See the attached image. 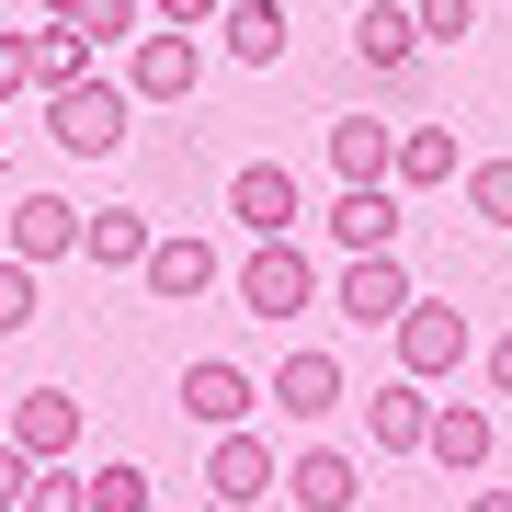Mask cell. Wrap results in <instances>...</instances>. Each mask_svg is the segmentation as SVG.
Segmentation results:
<instances>
[{"label": "cell", "instance_id": "7", "mask_svg": "<svg viewBox=\"0 0 512 512\" xmlns=\"http://www.w3.org/2000/svg\"><path fill=\"white\" fill-rule=\"evenodd\" d=\"M228 217L251 239H296V217H308V205H296V171L285 160H239L228 171Z\"/></svg>", "mask_w": 512, "mask_h": 512}, {"label": "cell", "instance_id": "19", "mask_svg": "<svg viewBox=\"0 0 512 512\" xmlns=\"http://www.w3.org/2000/svg\"><path fill=\"white\" fill-rule=\"evenodd\" d=\"M217 35H228L239 69H274V57H285V0H228V12H217Z\"/></svg>", "mask_w": 512, "mask_h": 512}, {"label": "cell", "instance_id": "26", "mask_svg": "<svg viewBox=\"0 0 512 512\" xmlns=\"http://www.w3.org/2000/svg\"><path fill=\"white\" fill-rule=\"evenodd\" d=\"M23 512H92V478H80V467H35Z\"/></svg>", "mask_w": 512, "mask_h": 512}, {"label": "cell", "instance_id": "4", "mask_svg": "<svg viewBox=\"0 0 512 512\" xmlns=\"http://www.w3.org/2000/svg\"><path fill=\"white\" fill-rule=\"evenodd\" d=\"M330 308H342L353 330H387L410 308V262L399 251H342V274H330Z\"/></svg>", "mask_w": 512, "mask_h": 512}, {"label": "cell", "instance_id": "8", "mask_svg": "<svg viewBox=\"0 0 512 512\" xmlns=\"http://www.w3.org/2000/svg\"><path fill=\"white\" fill-rule=\"evenodd\" d=\"M0 433H12L35 467H69V456H80V399H69V387H23Z\"/></svg>", "mask_w": 512, "mask_h": 512}, {"label": "cell", "instance_id": "23", "mask_svg": "<svg viewBox=\"0 0 512 512\" xmlns=\"http://www.w3.org/2000/svg\"><path fill=\"white\" fill-rule=\"evenodd\" d=\"M46 12H57V23H80L92 46H114V35H137V12H148V0H46Z\"/></svg>", "mask_w": 512, "mask_h": 512}, {"label": "cell", "instance_id": "2", "mask_svg": "<svg viewBox=\"0 0 512 512\" xmlns=\"http://www.w3.org/2000/svg\"><path fill=\"white\" fill-rule=\"evenodd\" d=\"M239 308L251 319H296V308H319V262L296 251V239H251V262H239Z\"/></svg>", "mask_w": 512, "mask_h": 512}, {"label": "cell", "instance_id": "31", "mask_svg": "<svg viewBox=\"0 0 512 512\" xmlns=\"http://www.w3.org/2000/svg\"><path fill=\"white\" fill-rule=\"evenodd\" d=\"M23 490H35V456H23L12 433H0V512H23Z\"/></svg>", "mask_w": 512, "mask_h": 512}, {"label": "cell", "instance_id": "29", "mask_svg": "<svg viewBox=\"0 0 512 512\" xmlns=\"http://www.w3.org/2000/svg\"><path fill=\"white\" fill-rule=\"evenodd\" d=\"M23 92H35V46H23V35H0V114H12Z\"/></svg>", "mask_w": 512, "mask_h": 512}, {"label": "cell", "instance_id": "27", "mask_svg": "<svg viewBox=\"0 0 512 512\" xmlns=\"http://www.w3.org/2000/svg\"><path fill=\"white\" fill-rule=\"evenodd\" d=\"M410 23H421V46H456L478 35V0H410Z\"/></svg>", "mask_w": 512, "mask_h": 512}, {"label": "cell", "instance_id": "11", "mask_svg": "<svg viewBox=\"0 0 512 512\" xmlns=\"http://www.w3.org/2000/svg\"><path fill=\"white\" fill-rule=\"evenodd\" d=\"M319 228L342 239V251H399V183H342Z\"/></svg>", "mask_w": 512, "mask_h": 512}, {"label": "cell", "instance_id": "28", "mask_svg": "<svg viewBox=\"0 0 512 512\" xmlns=\"http://www.w3.org/2000/svg\"><path fill=\"white\" fill-rule=\"evenodd\" d=\"M92 512H148V478L137 467H92Z\"/></svg>", "mask_w": 512, "mask_h": 512}, {"label": "cell", "instance_id": "16", "mask_svg": "<svg viewBox=\"0 0 512 512\" xmlns=\"http://www.w3.org/2000/svg\"><path fill=\"white\" fill-rule=\"evenodd\" d=\"M137 274H148V296L194 308V296H205V285L228 274V262H217V239H148V262H137Z\"/></svg>", "mask_w": 512, "mask_h": 512}, {"label": "cell", "instance_id": "22", "mask_svg": "<svg viewBox=\"0 0 512 512\" xmlns=\"http://www.w3.org/2000/svg\"><path fill=\"white\" fill-rule=\"evenodd\" d=\"M23 46H35V92H46V80H80V69H92V35H80V23H57V12H46Z\"/></svg>", "mask_w": 512, "mask_h": 512}, {"label": "cell", "instance_id": "14", "mask_svg": "<svg viewBox=\"0 0 512 512\" xmlns=\"http://www.w3.org/2000/svg\"><path fill=\"white\" fill-rule=\"evenodd\" d=\"M285 501L296 512H353V501H365V467H353L342 444H308V456L285 467Z\"/></svg>", "mask_w": 512, "mask_h": 512}, {"label": "cell", "instance_id": "5", "mask_svg": "<svg viewBox=\"0 0 512 512\" xmlns=\"http://www.w3.org/2000/svg\"><path fill=\"white\" fill-rule=\"evenodd\" d=\"M114 80H126L137 103H194L205 46H194V35H171V23H160V35H126V69H114Z\"/></svg>", "mask_w": 512, "mask_h": 512}, {"label": "cell", "instance_id": "13", "mask_svg": "<svg viewBox=\"0 0 512 512\" xmlns=\"http://www.w3.org/2000/svg\"><path fill=\"white\" fill-rule=\"evenodd\" d=\"M69 251H80V205H69V194H23V205H12V262L46 274V262H69Z\"/></svg>", "mask_w": 512, "mask_h": 512}, {"label": "cell", "instance_id": "32", "mask_svg": "<svg viewBox=\"0 0 512 512\" xmlns=\"http://www.w3.org/2000/svg\"><path fill=\"white\" fill-rule=\"evenodd\" d=\"M490 387H501V399H512V330H501V342H490Z\"/></svg>", "mask_w": 512, "mask_h": 512}, {"label": "cell", "instance_id": "9", "mask_svg": "<svg viewBox=\"0 0 512 512\" xmlns=\"http://www.w3.org/2000/svg\"><path fill=\"white\" fill-rule=\"evenodd\" d=\"M421 433H433V387H421V376L365 387V444H376V456H421Z\"/></svg>", "mask_w": 512, "mask_h": 512}, {"label": "cell", "instance_id": "6", "mask_svg": "<svg viewBox=\"0 0 512 512\" xmlns=\"http://www.w3.org/2000/svg\"><path fill=\"white\" fill-rule=\"evenodd\" d=\"M205 490H217L228 512H251V501H274V490H285V467H274V444H262L251 421H228L217 456H205Z\"/></svg>", "mask_w": 512, "mask_h": 512}, {"label": "cell", "instance_id": "1", "mask_svg": "<svg viewBox=\"0 0 512 512\" xmlns=\"http://www.w3.org/2000/svg\"><path fill=\"white\" fill-rule=\"evenodd\" d=\"M126 114H137V92H126V80H103V69L46 80V137L69 148V160H103V148H126Z\"/></svg>", "mask_w": 512, "mask_h": 512}, {"label": "cell", "instance_id": "20", "mask_svg": "<svg viewBox=\"0 0 512 512\" xmlns=\"http://www.w3.org/2000/svg\"><path fill=\"white\" fill-rule=\"evenodd\" d=\"M387 183H399V194H444V183H456V137H444V126H399Z\"/></svg>", "mask_w": 512, "mask_h": 512}, {"label": "cell", "instance_id": "3", "mask_svg": "<svg viewBox=\"0 0 512 512\" xmlns=\"http://www.w3.org/2000/svg\"><path fill=\"white\" fill-rule=\"evenodd\" d=\"M387 330H399V376H421V387H433V376H456L467 353H478L467 308H433V296H410V308L387 319Z\"/></svg>", "mask_w": 512, "mask_h": 512}, {"label": "cell", "instance_id": "17", "mask_svg": "<svg viewBox=\"0 0 512 512\" xmlns=\"http://www.w3.org/2000/svg\"><path fill=\"white\" fill-rule=\"evenodd\" d=\"M353 57H365L376 80H399L410 57H421V23H410V0H365V23H353Z\"/></svg>", "mask_w": 512, "mask_h": 512}, {"label": "cell", "instance_id": "21", "mask_svg": "<svg viewBox=\"0 0 512 512\" xmlns=\"http://www.w3.org/2000/svg\"><path fill=\"white\" fill-rule=\"evenodd\" d=\"M387 160H399V126H365V114L330 126V171H342V183H387Z\"/></svg>", "mask_w": 512, "mask_h": 512}, {"label": "cell", "instance_id": "12", "mask_svg": "<svg viewBox=\"0 0 512 512\" xmlns=\"http://www.w3.org/2000/svg\"><path fill=\"white\" fill-rule=\"evenodd\" d=\"M262 399H274L285 421H330V410L353 399V376L330 365V353H285V365H274V387H262Z\"/></svg>", "mask_w": 512, "mask_h": 512}, {"label": "cell", "instance_id": "33", "mask_svg": "<svg viewBox=\"0 0 512 512\" xmlns=\"http://www.w3.org/2000/svg\"><path fill=\"white\" fill-rule=\"evenodd\" d=\"M467 512H512V490H478V501H467Z\"/></svg>", "mask_w": 512, "mask_h": 512}, {"label": "cell", "instance_id": "30", "mask_svg": "<svg viewBox=\"0 0 512 512\" xmlns=\"http://www.w3.org/2000/svg\"><path fill=\"white\" fill-rule=\"evenodd\" d=\"M148 12H160L171 35H217V12H228V0H148Z\"/></svg>", "mask_w": 512, "mask_h": 512}, {"label": "cell", "instance_id": "25", "mask_svg": "<svg viewBox=\"0 0 512 512\" xmlns=\"http://www.w3.org/2000/svg\"><path fill=\"white\" fill-rule=\"evenodd\" d=\"M23 330H35V262L0 251V342H23Z\"/></svg>", "mask_w": 512, "mask_h": 512}, {"label": "cell", "instance_id": "24", "mask_svg": "<svg viewBox=\"0 0 512 512\" xmlns=\"http://www.w3.org/2000/svg\"><path fill=\"white\" fill-rule=\"evenodd\" d=\"M467 217L478 228H512V160H467Z\"/></svg>", "mask_w": 512, "mask_h": 512}, {"label": "cell", "instance_id": "10", "mask_svg": "<svg viewBox=\"0 0 512 512\" xmlns=\"http://www.w3.org/2000/svg\"><path fill=\"white\" fill-rule=\"evenodd\" d=\"M490 444H501V421L478 410V399H433V433H421V456H433L444 478H478V467H490Z\"/></svg>", "mask_w": 512, "mask_h": 512}, {"label": "cell", "instance_id": "15", "mask_svg": "<svg viewBox=\"0 0 512 512\" xmlns=\"http://www.w3.org/2000/svg\"><path fill=\"white\" fill-rule=\"evenodd\" d=\"M183 410L205 421V433H228V421H251L262 410V387L228 365V353H205V365H183Z\"/></svg>", "mask_w": 512, "mask_h": 512}, {"label": "cell", "instance_id": "18", "mask_svg": "<svg viewBox=\"0 0 512 512\" xmlns=\"http://www.w3.org/2000/svg\"><path fill=\"white\" fill-rule=\"evenodd\" d=\"M148 239H160V228H148L137 205H92V217H80V251H92V274H137Z\"/></svg>", "mask_w": 512, "mask_h": 512}]
</instances>
